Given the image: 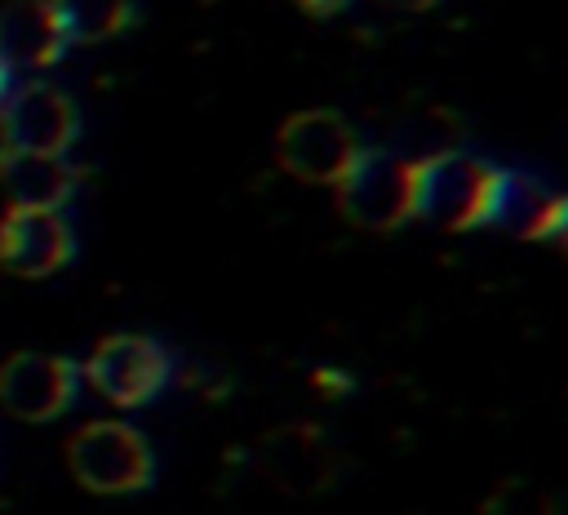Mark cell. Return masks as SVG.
Returning <instances> with one entry per match:
<instances>
[{
  "label": "cell",
  "instance_id": "obj_1",
  "mask_svg": "<svg viewBox=\"0 0 568 515\" xmlns=\"http://www.w3.org/2000/svg\"><path fill=\"white\" fill-rule=\"evenodd\" d=\"M413 160H417V218L444 231H479L501 222L510 169L457 147L413 155Z\"/></svg>",
  "mask_w": 568,
  "mask_h": 515
},
{
  "label": "cell",
  "instance_id": "obj_2",
  "mask_svg": "<svg viewBox=\"0 0 568 515\" xmlns=\"http://www.w3.org/2000/svg\"><path fill=\"white\" fill-rule=\"evenodd\" d=\"M337 209L351 226L395 231L417 218V160L382 147H364L355 169L337 182Z\"/></svg>",
  "mask_w": 568,
  "mask_h": 515
},
{
  "label": "cell",
  "instance_id": "obj_3",
  "mask_svg": "<svg viewBox=\"0 0 568 515\" xmlns=\"http://www.w3.org/2000/svg\"><path fill=\"white\" fill-rule=\"evenodd\" d=\"M67 466L89 493H138L155 475L151 444L129 422H89L67 440Z\"/></svg>",
  "mask_w": 568,
  "mask_h": 515
},
{
  "label": "cell",
  "instance_id": "obj_4",
  "mask_svg": "<svg viewBox=\"0 0 568 515\" xmlns=\"http://www.w3.org/2000/svg\"><path fill=\"white\" fill-rule=\"evenodd\" d=\"M275 155L284 173L311 186H337L364 155L359 133L337 111H297L275 133Z\"/></svg>",
  "mask_w": 568,
  "mask_h": 515
},
{
  "label": "cell",
  "instance_id": "obj_5",
  "mask_svg": "<svg viewBox=\"0 0 568 515\" xmlns=\"http://www.w3.org/2000/svg\"><path fill=\"white\" fill-rule=\"evenodd\" d=\"M80 373L89 377V386L102 400H111L120 408H138L164 391L169 351L142 333H115V337H102L93 346V355L84 360Z\"/></svg>",
  "mask_w": 568,
  "mask_h": 515
},
{
  "label": "cell",
  "instance_id": "obj_6",
  "mask_svg": "<svg viewBox=\"0 0 568 515\" xmlns=\"http://www.w3.org/2000/svg\"><path fill=\"white\" fill-rule=\"evenodd\" d=\"M80 364L49 351H18L0 364V404L22 422H53L71 408Z\"/></svg>",
  "mask_w": 568,
  "mask_h": 515
},
{
  "label": "cell",
  "instance_id": "obj_7",
  "mask_svg": "<svg viewBox=\"0 0 568 515\" xmlns=\"http://www.w3.org/2000/svg\"><path fill=\"white\" fill-rule=\"evenodd\" d=\"M0 124L9 138V151H36V155H67V147L75 142L80 115L75 102L53 89V84H22L4 107H0Z\"/></svg>",
  "mask_w": 568,
  "mask_h": 515
},
{
  "label": "cell",
  "instance_id": "obj_8",
  "mask_svg": "<svg viewBox=\"0 0 568 515\" xmlns=\"http://www.w3.org/2000/svg\"><path fill=\"white\" fill-rule=\"evenodd\" d=\"M71 226L49 209H4L0 218V271L9 275H53L71 262Z\"/></svg>",
  "mask_w": 568,
  "mask_h": 515
},
{
  "label": "cell",
  "instance_id": "obj_9",
  "mask_svg": "<svg viewBox=\"0 0 568 515\" xmlns=\"http://www.w3.org/2000/svg\"><path fill=\"white\" fill-rule=\"evenodd\" d=\"M257 462L288 493H320L337 475V453L324 440V431L311 422H293V426L271 431L257 448Z\"/></svg>",
  "mask_w": 568,
  "mask_h": 515
},
{
  "label": "cell",
  "instance_id": "obj_10",
  "mask_svg": "<svg viewBox=\"0 0 568 515\" xmlns=\"http://www.w3.org/2000/svg\"><path fill=\"white\" fill-rule=\"evenodd\" d=\"M67 36L44 0H13L0 9V62L4 71H44L62 58Z\"/></svg>",
  "mask_w": 568,
  "mask_h": 515
},
{
  "label": "cell",
  "instance_id": "obj_11",
  "mask_svg": "<svg viewBox=\"0 0 568 515\" xmlns=\"http://www.w3.org/2000/svg\"><path fill=\"white\" fill-rule=\"evenodd\" d=\"M75 169L62 155L36 151H4L0 160V191L9 209H49L58 213L75 191Z\"/></svg>",
  "mask_w": 568,
  "mask_h": 515
},
{
  "label": "cell",
  "instance_id": "obj_12",
  "mask_svg": "<svg viewBox=\"0 0 568 515\" xmlns=\"http://www.w3.org/2000/svg\"><path fill=\"white\" fill-rule=\"evenodd\" d=\"M497 226L515 231L519 240H564L568 235V191H550L537 178L510 169V191H506V209H501Z\"/></svg>",
  "mask_w": 568,
  "mask_h": 515
},
{
  "label": "cell",
  "instance_id": "obj_13",
  "mask_svg": "<svg viewBox=\"0 0 568 515\" xmlns=\"http://www.w3.org/2000/svg\"><path fill=\"white\" fill-rule=\"evenodd\" d=\"M53 22L62 27L67 44H98L133 27V0H44Z\"/></svg>",
  "mask_w": 568,
  "mask_h": 515
},
{
  "label": "cell",
  "instance_id": "obj_14",
  "mask_svg": "<svg viewBox=\"0 0 568 515\" xmlns=\"http://www.w3.org/2000/svg\"><path fill=\"white\" fill-rule=\"evenodd\" d=\"M484 515H564V511H559V497H555L550 488H541V484L515 475V479H501V484L488 493Z\"/></svg>",
  "mask_w": 568,
  "mask_h": 515
},
{
  "label": "cell",
  "instance_id": "obj_15",
  "mask_svg": "<svg viewBox=\"0 0 568 515\" xmlns=\"http://www.w3.org/2000/svg\"><path fill=\"white\" fill-rule=\"evenodd\" d=\"M311 382H315V391H324V395H346L351 386H355V377H346L342 368H333V364H320L315 373H311Z\"/></svg>",
  "mask_w": 568,
  "mask_h": 515
},
{
  "label": "cell",
  "instance_id": "obj_16",
  "mask_svg": "<svg viewBox=\"0 0 568 515\" xmlns=\"http://www.w3.org/2000/svg\"><path fill=\"white\" fill-rule=\"evenodd\" d=\"M302 13H311V18H333V13H342V9H351V0H293Z\"/></svg>",
  "mask_w": 568,
  "mask_h": 515
},
{
  "label": "cell",
  "instance_id": "obj_17",
  "mask_svg": "<svg viewBox=\"0 0 568 515\" xmlns=\"http://www.w3.org/2000/svg\"><path fill=\"white\" fill-rule=\"evenodd\" d=\"M382 4H390V9H404V13H426V9H435L439 0H382Z\"/></svg>",
  "mask_w": 568,
  "mask_h": 515
},
{
  "label": "cell",
  "instance_id": "obj_18",
  "mask_svg": "<svg viewBox=\"0 0 568 515\" xmlns=\"http://www.w3.org/2000/svg\"><path fill=\"white\" fill-rule=\"evenodd\" d=\"M4 151H9V138H4V124H0V160H4Z\"/></svg>",
  "mask_w": 568,
  "mask_h": 515
},
{
  "label": "cell",
  "instance_id": "obj_19",
  "mask_svg": "<svg viewBox=\"0 0 568 515\" xmlns=\"http://www.w3.org/2000/svg\"><path fill=\"white\" fill-rule=\"evenodd\" d=\"M4 84H9V71H4V62H0V98H4Z\"/></svg>",
  "mask_w": 568,
  "mask_h": 515
},
{
  "label": "cell",
  "instance_id": "obj_20",
  "mask_svg": "<svg viewBox=\"0 0 568 515\" xmlns=\"http://www.w3.org/2000/svg\"><path fill=\"white\" fill-rule=\"evenodd\" d=\"M559 244H564V253H568V235H564V240H559Z\"/></svg>",
  "mask_w": 568,
  "mask_h": 515
}]
</instances>
